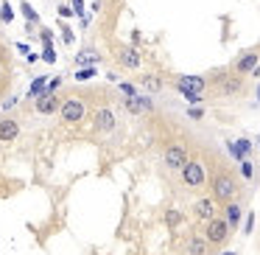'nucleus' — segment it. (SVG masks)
<instances>
[{"instance_id": "nucleus-30", "label": "nucleus", "mask_w": 260, "mask_h": 255, "mask_svg": "<svg viewBox=\"0 0 260 255\" xmlns=\"http://www.w3.org/2000/svg\"><path fill=\"white\" fill-rule=\"evenodd\" d=\"M120 90H123V96H126V98L137 96V93H135V87H132V84H126V81H123V84H120Z\"/></svg>"}, {"instance_id": "nucleus-28", "label": "nucleus", "mask_w": 260, "mask_h": 255, "mask_svg": "<svg viewBox=\"0 0 260 255\" xmlns=\"http://www.w3.org/2000/svg\"><path fill=\"white\" fill-rule=\"evenodd\" d=\"M59 87H62V79H51V84L45 87V93H56Z\"/></svg>"}, {"instance_id": "nucleus-22", "label": "nucleus", "mask_w": 260, "mask_h": 255, "mask_svg": "<svg viewBox=\"0 0 260 255\" xmlns=\"http://www.w3.org/2000/svg\"><path fill=\"white\" fill-rule=\"evenodd\" d=\"M241 174L246 177V180H252V177H254V165L249 163V160H241Z\"/></svg>"}, {"instance_id": "nucleus-21", "label": "nucleus", "mask_w": 260, "mask_h": 255, "mask_svg": "<svg viewBox=\"0 0 260 255\" xmlns=\"http://www.w3.org/2000/svg\"><path fill=\"white\" fill-rule=\"evenodd\" d=\"M42 93H45V76H40V79H37L34 84H31V96H37V98H40Z\"/></svg>"}, {"instance_id": "nucleus-24", "label": "nucleus", "mask_w": 260, "mask_h": 255, "mask_svg": "<svg viewBox=\"0 0 260 255\" xmlns=\"http://www.w3.org/2000/svg\"><path fill=\"white\" fill-rule=\"evenodd\" d=\"M0 20H6V23H12V20H14V12H12V6H9V3H3V6H0Z\"/></svg>"}, {"instance_id": "nucleus-14", "label": "nucleus", "mask_w": 260, "mask_h": 255, "mask_svg": "<svg viewBox=\"0 0 260 255\" xmlns=\"http://www.w3.org/2000/svg\"><path fill=\"white\" fill-rule=\"evenodd\" d=\"M224 219H226V224H230V230H235L238 224H241V216H243V210H241V205H235V202H230L224 208Z\"/></svg>"}, {"instance_id": "nucleus-34", "label": "nucleus", "mask_w": 260, "mask_h": 255, "mask_svg": "<svg viewBox=\"0 0 260 255\" xmlns=\"http://www.w3.org/2000/svg\"><path fill=\"white\" fill-rule=\"evenodd\" d=\"M252 227H254V216L249 213V219H246V233H252Z\"/></svg>"}, {"instance_id": "nucleus-4", "label": "nucleus", "mask_w": 260, "mask_h": 255, "mask_svg": "<svg viewBox=\"0 0 260 255\" xmlns=\"http://www.w3.org/2000/svg\"><path fill=\"white\" fill-rule=\"evenodd\" d=\"M182 182L190 188H199L204 182V165L199 160H187L185 168H182Z\"/></svg>"}, {"instance_id": "nucleus-17", "label": "nucleus", "mask_w": 260, "mask_h": 255, "mask_svg": "<svg viewBox=\"0 0 260 255\" xmlns=\"http://www.w3.org/2000/svg\"><path fill=\"white\" fill-rule=\"evenodd\" d=\"M207 238H190V244H187V252L190 255H207Z\"/></svg>"}, {"instance_id": "nucleus-8", "label": "nucleus", "mask_w": 260, "mask_h": 255, "mask_svg": "<svg viewBox=\"0 0 260 255\" xmlns=\"http://www.w3.org/2000/svg\"><path fill=\"white\" fill-rule=\"evenodd\" d=\"M17 135H20L17 118H3L0 121V143H12Z\"/></svg>"}, {"instance_id": "nucleus-20", "label": "nucleus", "mask_w": 260, "mask_h": 255, "mask_svg": "<svg viewBox=\"0 0 260 255\" xmlns=\"http://www.w3.org/2000/svg\"><path fill=\"white\" fill-rule=\"evenodd\" d=\"M143 84H146V87H148V90H151V93H157L159 87H162V81H159L157 76H143Z\"/></svg>"}, {"instance_id": "nucleus-15", "label": "nucleus", "mask_w": 260, "mask_h": 255, "mask_svg": "<svg viewBox=\"0 0 260 255\" xmlns=\"http://www.w3.org/2000/svg\"><path fill=\"white\" fill-rule=\"evenodd\" d=\"M176 84H182V87H190V90L202 93L204 87H207V81H204L202 76H179V81H176Z\"/></svg>"}, {"instance_id": "nucleus-29", "label": "nucleus", "mask_w": 260, "mask_h": 255, "mask_svg": "<svg viewBox=\"0 0 260 255\" xmlns=\"http://www.w3.org/2000/svg\"><path fill=\"white\" fill-rule=\"evenodd\" d=\"M70 3H73V14L81 17V12H84V0H70Z\"/></svg>"}, {"instance_id": "nucleus-32", "label": "nucleus", "mask_w": 260, "mask_h": 255, "mask_svg": "<svg viewBox=\"0 0 260 255\" xmlns=\"http://www.w3.org/2000/svg\"><path fill=\"white\" fill-rule=\"evenodd\" d=\"M59 14H62V17H70V14H73V6H59Z\"/></svg>"}, {"instance_id": "nucleus-23", "label": "nucleus", "mask_w": 260, "mask_h": 255, "mask_svg": "<svg viewBox=\"0 0 260 255\" xmlns=\"http://www.w3.org/2000/svg\"><path fill=\"white\" fill-rule=\"evenodd\" d=\"M92 76H95V68H79L76 79H79V81H87V79H92Z\"/></svg>"}, {"instance_id": "nucleus-7", "label": "nucleus", "mask_w": 260, "mask_h": 255, "mask_svg": "<svg viewBox=\"0 0 260 255\" xmlns=\"http://www.w3.org/2000/svg\"><path fill=\"white\" fill-rule=\"evenodd\" d=\"M123 107L129 109L132 115H140V112H146V109H151L154 101L148 96H132V98H126V101H123Z\"/></svg>"}, {"instance_id": "nucleus-3", "label": "nucleus", "mask_w": 260, "mask_h": 255, "mask_svg": "<svg viewBox=\"0 0 260 255\" xmlns=\"http://www.w3.org/2000/svg\"><path fill=\"white\" fill-rule=\"evenodd\" d=\"M59 115H62L64 124H79V121L84 118V104H81L79 98H68V101H62V107H59Z\"/></svg>"}, {"instance_id": "nucleus-16", "label": "nucleus", "mask_w": 260, "mask_h": 255, "mask_svg": "<svg viewBox=\"0 0 260 255\" xmlns=\"http://www.w3.org/2000/svg\"><path fill=\"white\" fill-rule=\"evenodd\" d=\"M249 149H252V143H249V140H235V143H230V152L235 154L238 160H246Z\"/></svg>"}, {"instance_id": "nucleus-27", "label": "nucleus", "mask_w": 260, "mask_h": 255, "mask_svg": "<svg viewBox=\"0 0 260 255\" xmlns=\"http://www.w3.org/2000/svg\"><path fill=\"white\" fill-rule=\"evenodd\" d=\"M20 9H23V14H25V17H28V20H37V12H34V9H31V6H28V3H23V6H20Z\"/></svg>"}, {"instance_id": "nucleus-9", "label": "nucleus", "mask_w": 260, "mask_h": 255, "mask_svg": "<svg viewBox=\"0 0 260 255\" xmlns=\"http://www.w3.org/2000/svg\"><path fill=\"white\" fill-rule=\"evenodd\" d=\"M218 81H221V93H224V96H238V93L243 90V79H241V76H224V73H221Z\"/></svg>"}, {"instance_id": "nucleus-25", "label": "nucleus", "mask_w": 260, "mask_h": 255, "mask_svg": "<svg viewBox=\"0 0 260 255\" xmlns=\"http://www.w3.org/2000/svg\"><path fill=\"white\" fill-rule=\"evenodd\" d=\"M179 210H168V213H165V221H168V224H179Z\"/></svg>"}, {"instance_id": "nucleus-13", "label": "nucleus", "mask_w": 260, "mask_h": 255, "mask_svg": "<svg viewBox=\"0 0 260 255\" xmlns=\"http://www.w3.org/2000/svg\"><path fill=\"white\" fill-rule=\"evenodd\" d=\"M95 129H98V132H112V129H115V115H112V109H98V112H95Z\"/></svg>"}, {"instance_id": "nucleus-36", "label": "nucleus", "mask_w": 260, "mask_h": 255, "mask_svg": "<svg viewBox=\"0 0 260 255\" xmlns=\"http://www.w3.org/2000/svg\"><path fill=\"white\" fill-rule=\"evenodd\" d=\"M224 255H238V252H224Z\"/></svg>"}, {"instance_id": "nucleus-18", "label": "nucleus", "mask_w": 260, "mask_h": 255, "mask_svg": "<svg viewBox=\"0 0 260 255\" xmlns=\"http://www.w3.org/2000/svg\"><path fill=\"white\" fill-rule=\"evenodd\" d=\"M176 90H179L182 96H185L187 101H190V107H193V104H202V93L190 90V87H182V84H176Z\"/></svg>"}, {"instance_id": "nucleus-5", "label": "nucleus", "mask_w": 260, "mask_h": 255, "mask_svg": "<svg viewBox=\"0 0 260 255\" xmlns=\"http://www.w3.org/2000/svg\"><path fill=\"white\" fill-rule=\"evenodd\" d=\"M185 163H187V149L182 146V143H171L168 149H165V165L168 168H185Z\"/></svg>"}, {"instance_id": "nucleus-12", "label": "nucleus", "mask_w": 260, "mask_h": 255, "mask_svg": "<svg viewBox=\"0 0 260 255\" xmlns=\"http://www.w3.org/2000/svg\"><path fill=\"white\" fill-rule=\"evenodd\" d=\"M193 210H196V216H199V219H204V221L215 219V199H213V196L199 199V202L193 205Z\"/></svg>"}, {"instance_id": "nucleus-31", "label": "nucleus", "mask_w": 260, "mask_h": 255, "mask_svg": "<svg viewBox=\"0 0 260 255\" xmlns=\"http://www.w3.org/2000/svg\"><path fill=\"white\" fill-rule=\"evenodd\" d=\"M17 101H20V98H17V96H12V98H6V101H3V109H12V107H17Z\"/></svg>"}, {"instance_id": "nucleus-37", "label": "nucleus", "mask_w": 260, "mask_h": 255, "mask_svg": "<svg viewBox=\"0 0 260 255\" xmlns=\"http://www.w3.org/2000/svg\"><path fill=\"white\" fill-rule=\"evenodd\" d=\"M257 98H260V87H257Z\"/></svg>"}, {"instance_id": "nucleus-10", "label": "nucleus", "mask_w": 260, "mask_h": 255, "mask_svg": "<svg viewBox=\"0 0 260 255\" xmlns=\"http://www.w3.org/2000/svg\"><path fill=\"white\" fill-rule=\"evenodd\" d=\"M59 109V98L53 96V93H42L40 98H37V112L40 115H53Z\"/></svg>"}, {"instance_id": "nucleus-33", "label": "nucleus", "mask_w": 260, "mask_h": 255, "mask_svg": "<svg viewBox=\"0 0 260 255\" xmlns=\"http://www.w3.org/2000/svg\"><path fill=\"white\" fill-rule=\"evenodd\" d=\"M187 115H190V118H202V109H199V107H190V109H187Z\"/></svg>"}, {"instance_id": "nucleus-38", "label": "nucleus", "mask_w": 260, "mask_h": 255, "mask_svg": "<svg viewBox=\"0 0 260 255\" xmlns=\"http://www.w3.org/2000/svg\"><path fill=\"white\" fill-rule=\"evenodd\" d=\"M0 70H3V65H0Z\"/></svg>"}, {"instance_id": "nucleus-35", "label": "nucleus", "mask_w": 260, "mask_h": 255, "mask_svg": "<svg viewBox=\"0 0 260 255\" xmlns=\"http://www.w3.org/2000/svg\"><path fill=\"white\" fill-rule=\"evenodd\" d=\"M249 76H254V79H260V62L254 65V70H252V73H249Z\"/></svg>"}, {"instance_id": "nucleus-2", "label": "nucleus", "mask_w": 260, "mask_h": 255, "mask_svg": "<svg viewBox=\"0 0 260 255\" xmlns=\"http://www.w3.org/2000/svg\"><path fill=\"white\" fill-rule=\"evenodd\" d=\"M207 241L210 244H226V238H230V224H226V219H210L207 221Z\"/></svg>"}, {"instance_id": "nucleus-6", "label": "nucleus", "mask_w": 260, "mask_h": 255, "mask_svg": "<svg viewBox=\"0 0 260 255\" xmlns=\"http://www.w3.org/2000/svg\"><path fill=\"white\" fill-rule=\"evenodd\" d=\"M260 62V53H254V51H246L241 59H235V73H241V76H249L254 70V65Z\"/></svg>"}, {"instance_id": "nucleus-1", "label": "nucleus", "mask_w": 260, "mask_h": 255, "mask_svg": "<svg viewBox=\"0 0 260 255\" xmlns=\"http://www.w3.org/2000/svg\"><path fill=\"white\" fill-rule=\"evenodd\" d=\"M210 191H213L215 202L230 205L232 199H235V193H238V182H235V177H232V174L218 171V174H213V180H210Z\"/></svg>"}, {"instance_id": "nucleus-11", "label": "nucleus", "mask_w": 260, "mask_h": 255, "mask_svg": "<svg viewBox=\"0 0 260 255\" xmlns=\"http://www.w3.org/2000/svg\"><path fill=\"white\" fill-rule=\"evenodd\" d=\"M118 59H120V65L129 68V70H137V68H140V62H143V56L137 53V48H120Z\"/></svg>"}, {"instance_id": "nucleus-19", "label": "nucleus", "mask_w": 260, "mask_h": 255, "mask_svg": "<svg viewBox=\"0 0 260 255\" xmlns=\"http://www.w3.org/2000/svg\"><path fill=\"white\" fill-rule=\"evenodd\" d=\"M76 62H79V65H90V68H92V65L98 62V56H95V51H84V53H79Z\"/></svg>"}, {"instance_id": "nucleus-26", "label": "nucleus", "mask_w": 260, "mask_h": 255, "mask_svg": "<svg viewBox=\"0 0 260 255\" xmlns=\"http://www.w3.org/2000/svg\"><path fill=\"white\" fill-rule=\"evenodd\" d=\"M42 59H45V62H56V51H53V45H45V53H42Z\"/></svg>"}]
</instances>
